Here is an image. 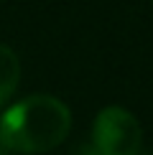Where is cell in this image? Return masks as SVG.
Masks as SVG:
<instances>
[{
	"label": "cell",
	"mask_w": 153,
	"mask_h": 155,
	"mask_svg": "<svg viewBox=\"0 0 153 155\" xmlns=\"http://www.w3.org/2000/svg\"><path fill=\"white\" fill-rule=\"evenodd\" d=\"M18 79H21V61L13 48L0 43V104L10 99V94L18 87Z\"/></svg>",
	"instance_id": "obj_3"
},
{
	"label": "cell",
	"mask_w": 153,
	"mask_h": 155,
	"mask_svg": "<svg viewBox=\"0 0 153 155\" xmlns=\"http://www.w3.org/2000/svg\"><path fill=\"white\" fill-rule=\"evenodd\" d=\"M143 145L140 122L123 107H105L94 120L97 155H138Z\"/></svg>",
	"instance_id": "obj_2"
},
{
	"label": "cell",
	"mask_w": 153,
	"mask_h": 155,
	"mask_svg": "<svg viewBox=\"0 0 153 155\" xmlns=\"http://www.w3.org/2000/svg\"><path fill=\"white\" fill-rule=\"evenodd\" d=\"M72 127V112L51 94H33L13 104L0 117V145L13 153L38 155L64 143Z\"/></svg>",
	"instance_id": "obj_1"
}]
</instances>
